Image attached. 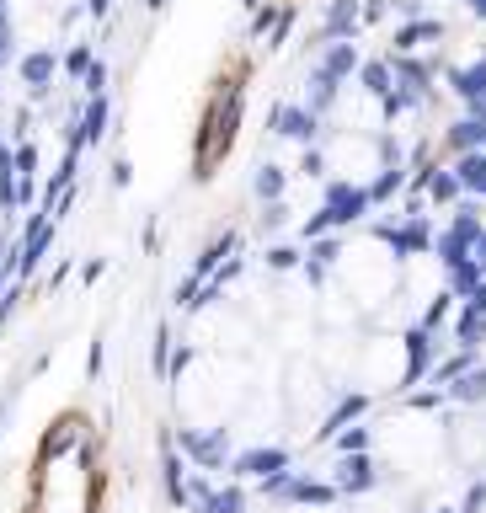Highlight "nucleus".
<instances>
[{
	"label": "nucleus",
	"instance_id": "nucleus-1",
	"mask_svg": "<svg viewBox=\"0 0 486 513\" xmlns=\"http://www.w3.org/2000/svg\"><path fill=\"white\" fill-rule=\"evenodd\" d=\"M369 209H374V193H369V182L332 177V182H326V193H321V209L305 220V236L316 241V236H326V230H348V225H358V220H364Z\"/></svg>",
	"mask_w": 486,
	"mask_h": 513
},
{
	"label": "nucleus",
	"instance_id": "nucleus-2",
	"mask_svg": "<svg viewBox=\"0 0 486 513\" xmlns=\"http://www.w3.org/2000/svg\"><path fill=\"white\" fill-rule=\"evenodd\" d=\"M374 236H380V241H385L396 257H417V252H428V246H438V236H433V220H428V214H406L401 225H380Z\"/></svg>",
	"mask_w": 486,
	"mask_h": 513
},
{
	"label": "nucleus",
	"instance_id": "nucleus-3",
	"mask_svg": "<svg viewBox=\"0 0 486 513\" xmlns=\"http://www.w3.org/2000/svg\"><path fill=\"white\" fill-rule=\"evenodd\" d=\"M358 33H364V0H326L321 43H353Z\"/></svg>",
	"mask_w": 486,
	"mask_h": 513
},
{
	"label": "nucleus",
	"instance_id": "nucleus-4",
	"mask_svg": "<svg viewBox=\"0 0 486 513\" xmlns=\"http://www.w3.org/2000/svg\"><path fill=\"white\" fill-rule=\"evenodd\" d=\"M268 123H273L278 139H294V145H316V134H321V118L310 113L305 102H278Z\"/></svg>",
	"mask_w": 486,
	"mask_h": 513
},
{
	"label": "nucleus",
	"instance_id": "nucleus-5",
	"mask_svg": "<svg viewBox=\"0 0 486 513\" xmlns=\"http://www.w3.org/2000/svg\"><path fill=\"white\" fill-rule=\"evenodd\" d=\"M444 81H449L454 97H460L465 113H470V107H481V102H486V54H481V59H470V65H449V70H444Z\"/></svg>",
	"mask_w": 486,
	"mask_h": 513
},
{
	"label": "nucleus",
	"instance_id": "nucleus-6",
	"mask_svg": "<svg viewBox=\"0 0 486 513\" xmlns=\"http://www.w3.org/2000/svg\"><path fill=\"white\" fill-rule=\"evenodd\" d=\"M390 70H396V86H401V97H406V102H412V107L428 102L433 70L422 65V59H412V54H390Z\"/></svg>",
	"mask_w": 486,
	"mask_h": 513
},
{
	"label": "nucleus",
	"instance_id": "nucleus-7",
	"mask_svg": "<svg viewBox=\"0 0 486 513\" xmlns=\"http://www.w3.org/2000/svg\"><path fill=\"white\" fill-rule=\"evenodd\" d=\"M444 33H449V27L438 22V17H428V11H422V17H412V22H401V27H396V54L433 49V43H444Z\"/></svg>",
	"mask_w": 486,
	"mask_h": 513
},
{
	"label": "nucleus",
	"instance_id": "nucleus-8",
	"mask_svg": "<svg viewBox=\"0 0 486 513\" xmlns=\"http://www.w3.org/2000/svg\"><path fill=\"white\" fill-rule=\"evenodd\" d=\"M444 145L454 150V155H476V150H486V118L481 113H460L444 129Z\"/></svg>",
	"mask_w": 486,
	"mask_h": 513
},
{
	"label": "nucleus",
	"instance_id": "nucleus-9",
	"mask_svg": "<svg viewBox=\"0 0 486 513\" xmlns=\"http://www.w3.org/2000/svg\"><path fill=\"white\" fill-rule=\"evenodd\" d=\"M353 81H358V91H364L369 102H385V97H396V70H390V59H364Z\"/></svg>",
	"mask_w": 486,
	"mask_h": 513
},
{
	"label": "nucleus",
	"instance_id": "nucleus-10",
	"mask_svg": "<svg viewBox=\"0 0 486 513\" xmlns=\"http://www.w3.org/2000/svg\"><path fill=\"white\" fill-rule=\"evenodd\" d=\"M22 81H27V91H33V97H43V91L54 86V70H59V54L54 49H33V54H22Z\"/></svg>",
	"mask_w": 486,
	"mask_h": 513
},
{
	"label": "nucleus",
	"instance_id": "nucleus-11",
	"mask_svg": "<svg viewBox=\"0 0 486 513\" xmlns=\"http://www.w3.org/2000/svg\"><path fill=\"white\" fill-rule=\"evenodd\" d=\"M337 97H342V81H332V75L316 65V70H310V81H305V107H310L316 118H326V113L337 107Z\"/></svg>",
	"mask_w": 486,
	"mask_h": 513
},
{
	"label": "nucleus",
	"instance_id": "nucleus-12",
	"mask_svg": "<svg viewBox=\"0 0 486 513\" xmlns=\"http://www.w3.org/2000/svg\"><path fill=\"white\" fill-rule=\"evenodd\" d=\"M358 65H364V54H358V43H326V54H321V70L332 75V81H342V86H348L353 75H358Z\"/></svg>",
	"mask_w": 486,
	"mask_h": 513
},
{
	"label": "nucleus",
	"instance_id": "nucleus-13",
	"mask_svg": "<svg viewBox=\"0 0 486 513\" xmlns=\"http://www.w3.org/2000/svg\"><path fill=\"white\" fill-rule=\"evenodd\" d=\"M444 278H449V294H460V300H470L481 284H486V273H481V262H476V252L470 257H460L454 268H444Z\"/></svg>",
	"mask_w": 486,
	"mask_h": 513
},
{
	"label": "nucleus",
	"instance_id": "nucleus-14",
	"mask_svg": "<svg viewBox=\"0 0 486 513\" xmlns=\"http://www.w3.org/2000/svg\"><path fill=\"white\" fill-rule=\"evenodd\" d=\"M252 193L262 198V204H278V198L289 193V171L278 166V161H262V166H257V177H252Z\"/></svg>",
	"mask_w": 486,
	"mask_h": 513
},
{
	"label": "nucleus",
	"instance_id": "nucleus-15",
	"mask_svg": "<svg viewBox=\"0 0 486 513\" xmlns=\"http://www.w3.org/2000/svg\"><path fill=\"white\" fill-rule=\"evenodd\" d=\"M406 177H412V171H406V166H380V177L369 182L374 204H390V198H396V193H406Z\"/></svg>",
	"mask_w": 486,
	"mask_h": 513
},
{
	"label": "nucleus",
	"instance_id": "nucleus-16",
	"mask_svg": "<svg viewBox=\"0 0 486 513\" xmlns=\"http://www.w3.org/2000/svg\"><path fill=\"white\" fill-rule=\"evenodd\" d=\"M305 257H310V278H321V273H326V268H332V262L342 257V241H337V236H332V241H326V236H316V241H310V252H305Z\"/></svg>",
	"mask_w": 486,
	"mask_h": 513
},
{
	"label": "nucleus",
	"instance_id": "nucleus-17",
	"mask_svg": "<svg viewBox=\"0 0 486 513\" xmlns=\"http://www.w3.org/2000/svg\"><path fill=\"white\" fill-rule=\"evenodd\" d=\"M102 123H107V97H91L86 118H81V134H75V150L91 145V139H102Z\"/></svg>",
	"mask_w": 486,
	"mask_h": 513
},
{
	"label": "nucleus",
	"instance_id": "nucleus-18",
	"mask_svg": "<svg viewBox=\"0 0 486 513\" xmlns=\"http://www.w3.org/2000/svg\"><path fill=\"white\" fill-rule=\"evenodd\" d=\"M284 465V455L278 449H252V455H241V476H268Z\"/></svg>",
	"mask_w": 486,
	"mask_h": 513
},
{
	"label": "nucleus",
	"instance_id": "nucleus-19",
	"mask_svg": "<svg viewBox=\"0 0 486 513\" xmlns=\"http://www.w3.org/2000/svg\"><path fill=\"white\" fill-rule=\"evenodd\" d=\"M59 65H65V75H75V81H86V75H91V49H86V43H75Z\"/></svg>",
	"mask_w": 486,
	"mask_h": 513
},
{
	"label": "nucleus",
	"instance_id": "nucleus-20",
	"mask_svg": "<svg viewBox=\"0 0 486 513\" xmlns=\"http://www.w3.org/2000/svg\"><path fill=\"white\" fill-rule=\"evenodd\" d=\"M300 246H273V252H268V268H278V273H294V268H300Z\"/></svg>",
	"mask_w": 486,
	"mask_h": 513
},
{
	"label": "nucleus",
	"instance_id": "nucleus-21",
	"mask_svg": "<svg viewBox=\"0 0 486 513\" xmlns=\"http://www.w3.org/2000/svg\"><path fill=\"white\" fill-rule=\"evenodd\" d=\"M300 171H305V177H326V150H321V145H305Z\"/></svg>",
	"mask_w": 486,
	"mask_h": 513
},
{
	"label": "nucleus",
	"instance_id": "nucleus-22",
	"mask_svg": "<svg viewBox=\"0 0 486 513\" xmlns=\"http://www.w3.org/2000/svg\"><path fill=\"white\" fill-rule=\"evenodd\" d=\"M390 11H396L390 0H364V27H380V22L390 17Z\"/></svg>",
	"mask_w": 486,
	"mask_h": 513
},
{
	"label": "nucleus",
	"instance_id": "nucleus-23",
	"mask_svg": "<svg viewBox=\"0 0 486 513\" xmlns=\"http://www.w3.org/2000/svg\"><path fill=\"white\" fill-rule=\"evenodd\" d=\"M406 342H412V348H406V353H412V369H422V364H428V332H412Z\"/></svg>",
	"mask_w": 486,
	"mask_h": 513
},
{
	"label": "nucleus",
	"instance_id": "nucleus-24",
	"mask_svg": "<svg viewBox=\"0 0 486 513\" xmlns=\"http://www.w3.org/2000/svg\"><path fill=\"white\" fill-rule=\"evenodd\" d=\"M284 198H278V204H262V230H278V225H284Z\"/></svg>",
	"mask_w": 486,
	"mask_h": 513
},
{
	"label": "nucleus",
	"instance_id": "nucleus-25",
	"mask_svg": "<svg viewBox=\"0 0 486 513\" xmlns=\"http://www.w3.org/2000/svg\"><path fill=\"white\" fill-rule=\"evenodd\" d=\"M209 513H241V492H219L209 503Z\"/></svg>",
	"mask_w": 486,
	"mask_h": 513
},
{
	"label": "nucleus",
	"instance_id": "nucleus-26",
	"mask_svg": "<svg viewBox=\"0 0 486 513\" xmlns=\"http://www.w3.org/2000/svg\"><path fill=\"white\" fill-rule=\"evenodd\" d=\"M380 161H385V166H401V145H396L390 134H380Z\"/></svg>",
	"mask_w": 486,
	"mask_h": 513
},
{
	"label": "nucleus",
	"instance_id": "nucleus-27",
	"mask_svg": "<svg viewBox=\"0 0 486 513\" xmlns=\"http://www.w3.org/2000/svg\"><path fill=\"white\" fill-rule=\"evenodd\" d=\"M102 86H107V65H91V75H86V91H91V97H102Z\"/></svg>",
	"mask_w": 486,
	"mask_h": 513
},
{
	"label": "nucleus",
	"instance_id": "nucleus-28",
	"mask_svg": "<svg viewBox=\"0 0 486 513\" xmlns=\"http://www.w3.org/2000/svg\"><path fill=\"white\" fill-rule=\"evenodd\" d=\"M390 6H396L406 22H412V17H422V0H390Z\"/></svg>",
	"mask_w": 486,
	"mask_h": 513
},
{
	"label": "nucleus",
	"instance_id": "nucleus-29",
	"mask_svg": "<svg viewBox=\"0 0 486 513\" xmlns=\"http://www.w3.org/2000/svg\"><path fill=\"white\" fill-rule=\"evenodd\" d=\"M465 6H470V17H481V22H486V0H465Z\"/></svg>",
	"mask_w": 486,
	"mask_h": 513
},
{
	"label": "nucleus",
	"instance_id": "nucleus-30",
	"mask_svg": "<svg viewBox=\"0 0 486 513\" xmlns=\"http://www.w3.org/2000/svg\"><path fill=\"white\" fill-rule=\"evenodd\" d=\"M91 11H97V17H107V6H113V0H86Z\"/></svg>",
	"mask_w": 486,
	"mask_h": 513
},
{
	"label": "nucleus",
	"instance_id": "nucleus-31",
	"mask_svg": "<svg viewBox=\"0 0 486 513\" xmlns=\"http://www.w3.org/2000/svg\"><path fill=\"white\" fill-rule=\"evenodd\" d=\"M476 262H481V273H486V236L476 241Z\"/></svg>",
	"mask_w": 486,
	"mask_h": 513
},
{
	"label": "nucleus",
	"instance_id": "nucleus-32",
	"mask_svg": "<svg viewBox=\"0 0 486 513\" xmlns=\"http://www.w3.org/2000/svg\"><path fill=\"white\" fill-rule=\"evenodd\" d=\"M145 6H150V11H161V6H166V0H145Z\"/></svg>",
	"mask_w": 486,
	"mask_h": 513
}]
</instances>
